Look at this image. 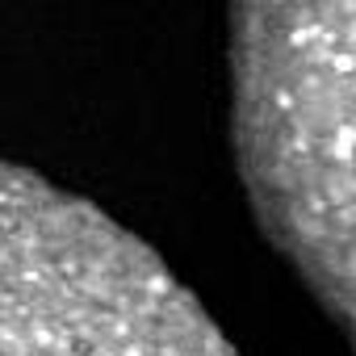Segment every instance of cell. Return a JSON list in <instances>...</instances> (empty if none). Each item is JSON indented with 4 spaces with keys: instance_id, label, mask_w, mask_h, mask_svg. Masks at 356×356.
I'll return each instance as SVG.
<instances>
[{
    "instance_id": "cell-1",
    "label": "cell",
    "mask_w": 356,
    "mask_h": 356,
    "mask_svg": "<svg viewBox=\"0 0 356 356\" xmlns=\"http://www.w3.org/2000/svg\"><path fill=\"white\" fill-rule=\"evenodd\" d=\"M231 101L268 239L356 343V5L239 9Z\"/></svg>"
},
{
    "instance_id": "cell-2",
    "label": "cell",
    "mask_w": 356,
    "mask_h": 356,
    "mask_svg": "<svg viewBox=\"0 0 356 356\" xmlns=\"http://www.w3.org/2000/svg\"><path fill=\"white\" fill-rule=\"evenodd\" d=\"M0 356H235L151 248L0 163Z\"/></svg>"
}]
</instances>
